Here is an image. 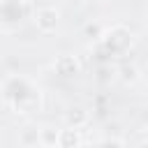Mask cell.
I'll list each match as a JSON object with an SVG mask.
<instances>
[{
    "label": "cell",
    "mask_w": 148,
    "mask_h": 148,
    "mask_svg": "<svg viewBox=\"0 0 148 148\" xmlns=\"http://www.w3.org/2000/svg\"><path fill=\"white\" fill-rule=\"evenodd\" d=\"M60 23V12L56 7H39L35 12V25L39 32H53Z\"/></svg>",
    "instance_id": "4"
},
{
    "label": "cell",
    "mask_w": 148,
    "mask_h": 148,
    "mask_svg": "<svg viewBox=\"0 0 148 148\" xmlns=\"http://www.w3.org/2000/svg\"><path fill=\"white\" fill-rule=\"evenodd\" d=\"M136 148H148V141H141V143H139Z\"/></svg>",
    "instance_id": "14"
},
{
    "label": "cell",
    "mask_w": 148,
    "mask_h": 148,
    "mask_svg": "<svg viewBox=\"0 0 148 148\" xmlns=\"http://www.w3.org/2000/svg\"><path fill=\"white\" fill-rule=\"evenodd\" d=\"M132 30L125 28V25H113V28H106L102 39H99V51L104 56H111V58H120L125 56L130 49H132Z\"/></svg>",
    "instance_id": "2"
},
{
    "label": "cell",
    "mask_w": 148,
    "mask_h": 148,
    "mask_svg": "<svg viewBox=\"0 0 148 148\" xmlns=\"http://www.w3.org/2000/svg\"><path fill=\"white\" fill-rule=\"evenodd\" d=\"M39 146H44V148H56V146H58V130L51 127V125L39 127Z\"/></svg>",
    "instance_id": "8"
},
{
    "label": "cell",
    "mask_w": 148,
    "mask_h": 148,
    "mask_svg": "<svg viewBox=\"0 0 148 148\" xmlns=\"http://www.w3.org/2000/svg\"><path fill=\"white\" fill-rule=\"evenodd\" d=\"M113 76H116V69H113L111 65H99V67H97V81H99V83H109Z\"/></svg>",
    "instance_id": "12"
},
{
    "label": "cell",
    "mask_w": 148,
    "mask_h": 148,
    "mask_svg": "<svg viewBox=\"0 0 148 148\" xmlns=\"http://www.w3.org/2000/svg\"><path fill=\"white\" fill-rule=\"evenodd\" d=\"M118 74H120V79H123L125 83H134V81L139 79V69H136L134 65H123V67L118 69Z\"/></svg>",
    "instance_id": "11"
},
{
    "label": "cell",
    "mask_w": 148,
    "mask_h": 148,
    "mask_svg": "<svg viewBox=\"0 0 148 148\" xmlns=\"http://www.w3.org/2000/svg\"><path fill=\"white\" fill-rule=\"evenodd\" d=\"M53 69H56V74H58V76H62V79H72V76H76V74L81 72V62L76 60V56L62 53V56H58V58H56Z\"/></svg>",
    "instance_id": "5"
},
{
    "label": "cell",
    "mask_w": 148,
    "mask_h": 148,
    "mask_svg": "<svg viewBox=\"0 0 148 148\" xmlns=\"http://www.w3.org/2000/svg\"><path fill=\"white\" fill-rule=\"evenodd\" d=\"M81 146V132L74 127L58 130V148H79Z\"/></svg>",
    "instance_id": "6"
},
{
    "label": "cell",
    "mask_w": 148,
    "mask_h": 148,
    "mask_svg": "<svg viewBox=\"0 0 148 148\" xmlns=\"http://www.w3.org/2000/svg\"><path fill=\"white\" fill-rule=\"evenodd\" d=\"M2 95L7 99V104L16 111V113H35L39 111L42 106V95H39V88L25 79V76H9L2 86Z\"/></svg>",
    "instance_id": "1"
},
{
    "label": "cell",
    "mask_w": 148,
    "mask_h": 148,
    "mask_svg": "<svg viewBox=\"0 0 148 148\" xmlns=\"http://www.w3.org/2000/svg\"><path fill=\"white\" fill-rule=\"evenodd\" d=\"M18 141H21V146H25V148L37 146V143H39V127H35V125L23 127L21 134H18Z\"/></svg>",
    "instance_id": "9"
},
{
    "label": "cell",
    "mask_w": 148,
    "mask_h": 148,
    "mask_svg": "<svg viewBox=\"0 0 148 148\" xmlns=\"http://www.w3.org/2000/svg\"><path fill=\"white\" fill-rule=\"evenodd\" d=\"M95 148H125V146H123L120 139H104V141H99Z\"/></svg>",
    "instance_id": "13"
},
{
    "label": "cell",
    "mask_w": 148,
    "mask_h": 148,
    "mask_svg": "<svg viewBox=\"0 0 148 148\" xmlns=\"http://www.w3.org/2000/svg\"><path fill=\"white\" fill-rule=\"evenodd\" d=\"M88 111L83 109V106H72L67 113H65V123H67V127H74V130H81L86 123H88Z\"/></svg>",
    "instance_id": "7"
},
{
    "label": "cell",
    "mask_w": 148,
    "mask_h": 148,
    "mask_svg": "<svg viewBox=\"0 0 148 148\" xmlns=\"http://www.w3.org/2000/svg\"><path fill=\"white\" fill-rule=\"evenodd\" d=\"M102 35H104V28H102L97 21H88V23L83 25V37H86V39H90V42H99Z\"/></svg>",
    "instance_id": "10"
},
{
    "label": "cell",
    "mask_w": 148,
    "mask_h": 148,
    "mask_svg": "<svg viewBox=\"0 0 148 148\" xmlns=\"http://www.w3.org/2000/svg\"><path fill=\"white\" fill-rule=\"evenodd\" d=\"M30 14V0H0V21L21 23Z\"/></svg>",
    "instance_id": "3"
}]
</instances>
